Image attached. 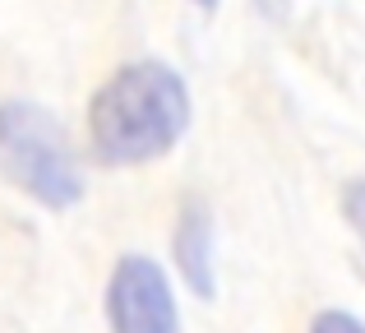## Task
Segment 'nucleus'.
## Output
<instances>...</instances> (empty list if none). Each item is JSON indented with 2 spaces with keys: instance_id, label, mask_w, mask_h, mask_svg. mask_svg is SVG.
Returning <instances> with one entry per match:
<instances>
[{
  "instance_id": "2",
  "label": "nucleus",
  "mask_w": 365,
  "mask_h": 333,
  "mask_svg": "<svg viewBox=\"0 0 365 333\" xmlns=\"http://www.w3.org/2000/svg\"><path fill=\"white\" fill-rule=\"evenodd\" d=\"M0 167L42 208H74L83 199V176L74 167L61 121L37 102H0Z\"/></svg>"
},
{
  "instance_id": "7",
  "label": "nucleus",
  "mask_w": 365,
  "mask_h": 333,
  "mask_svg": "<svg viewBox=\"0 0 365 333\" xmlns=\"http://www.w3.org/2000/svg\"><path fill=\"white\" fill-rule=\"evenodd\" d=\"M259 9H268V14H282L287 0H259Z\"/></svg>"
},
{
  "instance_id": "6",
  "label": "nucleus",
  "mask_w": 365,
  "mask_h": 333,
  "mask_svg": "<svg viewBox=\"0 0 365 333\" xmlns=\"http://www.w3.org/2000/svg\"><path fill=\"white\" fill-rule=\"evenodd\" d=\"M310 333H365V324L356 315H347V310H319L310 319Z\"/></svg>"
},
{
  "instance_id": "4",
  "label": "nucleus",
  "mask_w": 365,
  "mask_h": 333,
  "mask_svg": "<svg viewBox=\"0 0 365 333\" xmlns=\"http://www.w3.org/2000/svg\"><path fill=\"white\" fill-rule=\"evenodd\" d=\"M217 232H213V213H208L204 199H185L180 204V222H176V269L185 278L190 297L199 301H213L217 297Z\"/></svg>"
},
{
  "instance_id": "8",
  "label": "nucleus",
  "mask_w": 365,
  "mask_h": 333,
  "mask_svg": "<svg viewBox=\"0 0 365 333\" xmlns=\"http://www.w3.org/2000/svg\"><path fill=\"white\" fill-rule=\"evenodd\" d=\"M195 5H204V9H213V5H217V0H195Z\"/></svg>"
},
{
  "instance_id": "1",
  "label": "nucleus",
  "mask_w": 365,
  "mask_h": 333,
  "mask_svg": "<svg viewBox=\"0 0 365 333\" xmlns=\"http://www.w3.org/2000/svg\"><path fill=\"white\" fill-rule=\"evenodd\" d=\"M190 130V88L167 61L120 65L88 102V144L107 167L171 153Z\"/></svg>"
},
{
  "instance_id": "5",
  "label": "nucleus",
  "mask_w": 365,
  "mask_h": 333,
  "mask_svg": "<svg viewBox=\"0 0 365 333\" xmlns=\"http://www.w3.org/2000/svg\"><path fill=\"white\" fill-rule=\"evenodd\" d=\"M342 213H347L351 232H356L361 245H365V180H351V185L342 190Z\"/></svg>"
},
{
  "instance_id": "3",
  "label": "nucleus",
  "mask_w": 365,
  "mask_h": 333,
  "mask_svg": "<svg viewBox=\"0 0 365 333\" xmlns=\"http://www.w3.org/2000/svg\"><path fill=\"white\" fill-rule=\"evenodd\" d=\"M111 333H180V310L162 264L148 255H120L107 278Z\"/></svg>"
}]
</instances>
